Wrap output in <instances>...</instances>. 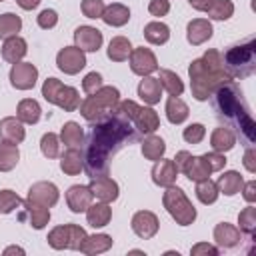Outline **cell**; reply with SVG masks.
<instances>
[{"label": "cell", "instance_id": "cell-1", "mask_svg": "<svg viewBox=\"0 0 256 256\" xmlns=\"http://www.w3.org/2000/svg\"><path fill=\"white\" fill-rule=\"evenodd\" d=\"M138 140V130L132 120L112 108L104 118L92 122L86 148L82 154L84 172L88 178L106 176L110 170L112 158L132 142Z\"/></svg>", "mask_w": 256, "mask_h": 256}, {"label": "cell", "instance_id": "cell-2", "mask_svg": "<svg viewBox=\"0 0 256 256\" xmlns=\"http://www.w3.org/2000/svg\"><path fill=\"white\" fill-rule=\"evenodd\" d=\"M212 96H214V108H216L218 116L232 122L234 128H238L242 132L244 140L252 144L256 140V122L250 114L246 100L242 98L238 84L234 80H230V82L218 86Z\"/></svg>", "mask_w": 256, "mask_h": 256}, {"label": "cell", "instance_id": "cell-3", "mask_svg": "<svg viewBox=\"0 0 256 256\" xmlns=\"http://www.w3.org/2000/svg\"><path fill=\"white\" fill-rule=\"evenodd\" d=\"M188 76H190L192 96L198 102L208 100L218 86L232 80L222 66V52L214 48L206 50L202 58L192 60V64L188 66Z\"/></svg>", "mask_w": 256, "mask_h": 256}, {"label": "cell", "instance_id": "cell-4", "mask_svg": "<svg viewBox=\"0 0 256 256\" xmlns=\"http://www.w3.org/2000/svg\"><path fill=\"white\" fill-rule=\"evenodd\" d=\"M222 66L232 80L252 76L256 72V40L248 38L242 44L230 46L222 54Z\"/></svg>", "mask_w": 256, "mask_h": 256}, {"label": "cell", "instance_id": "cell-5", "mask_svg": "<svg viewBox=\"0 0 256 256\" xmlns=\"http://www.w3.org/2000/svg\"><path fill=\"white\" fill-rule=\"evenodd\" d=\"M118 102H120V90L116 86H102L94 94H88L80 102L78 108H80L82 118L92 124V122L104 118Z\"/></svg>", "mask_w": 256, "mask_h": 256}, {"label": "cell", "instance_id": "cell-6", "mask_svg": "<svg viewBox=\"0 0 256 256\" xmlns=\"http://www.w3.org/2000/svg\"><path fill=\"white\" fill-rule=\"evenodd\" d=\"M162 204L166 208V212L176 220V224L180 226H190L196 220V208L194 204L188 200V196L184 194L182 188L178 186H166L164 194H162Z\"/></svg>", "mask_w": 256, "mask_h": 256}, {"label": "cell", "instance_id": "cell-7", "mask_svg": "<svg viewBox=\"0 0 256 256\" xmlns=\"http://www.w3.org/2000/svg\"><path fill=\"white\" fill-rule=\"evenodd\" d=\"M86 238V230L78 224H62L48 232V244L54 250H78L82 240Z\"/></svg>", "mask_w": 256, "mask_h": 256}, {"label": "cell", "instance_id": "cell-8", "mask_svg": "<svg viewBox=\"0 0 256 256\" xmlns=\"http://www.w3.org/2000/svg\"><path fill=\"white\" fill-rule=\"evenodd\" d=\"M58 200H60V190H58V186L54 182H48V180L34 182L28 188V194H26V202H32V204H38V206H46V208H52Z\"/></svg>", "mask_w": 256, "mask_h": 256}, {"label": "cell", "instance_id": "cell-9", "mask_svg": "<svg viewBox=\"0 0 256 256\" xmlns=\"http://www.w3.org/2000/svg\"><path fill=\"white\" fill-rule=\"evenodd\" d=\"M56 66L64 74L74 76V74H78L86 66V56H84V52L78 46H64L56 54Z\"/></svg>", "mask_w": 256, "mask_h": 256}, {"label": "cell", "instance_id": "cell-10", "mask_svg": "<svg viewBox=\"0 0 256 256\" xmlns=\"http://www.w3.org/2000/svg\"><path fill=\"white\" fill-rule=\"evenodd\" d=\"M128 62H130V70L138 76H150L152 72L158 70L156 54L150 48H144V46L132 48V52L128 56Z\"/></svg>", "mask_w": 256, "mask_h": 256}, {"label": "cell", "instance_id": "cell-11", "mask_svg": "<svg viewBox=\"0 0 256 256\" xmlns=\"http://www.w3.org/2000/svg\"><path fill=\"white\" fill-rule=\"evenodd\" d=\"M38 68L32 62H16L10 68V84L16 90H30L36 86Z\"/></svg>", "mask_w": 256, "mask_h": 256}, {"label": "cell", "instance_id": "cell-12", "mask_svg": "<svg viewBox=\"0 0 256 256\" xmlns=\"http://www.w3.org/2000/svg\"><path fill=\"white\" fill-rule=\"evenodd\" d=\"M130 226H132V232L142 238V240H150L158 234V228H160V222H158V216L150 210H138L132 220H130Z\"/></svg>", "mask_w": 256, "mask_h": 256}, {"label": "cell", "instance_id": "cell-13", "mask_svg": "<svg viewBox=\"0 0 256 256\" xmlns=\"http://www.w3.org/2000/svg\"><path fill=\"white\" fill-rule=\"evenodd\" d=\"M92 196L100 202H114L118 196H120V188L116 184V180H112L108 174L106 176H96V178H90V184H88Z\"/></svg>", "mask_w": 256, "mask_h": 256}, {"label": "cell", "instance_id": "cell-14", "mask_svg": "<svg viewBox=\"0 0 256 256\" xmlns=\"http://www.w3.org/2000/svg\"><path fill=\"white\" fill-rule=\"evenodd\" d=\"M104 42V36L94 26H78L74 30V46H78L82 52H98Z\"/></svg>", "mask_w": 256, "mask_h": 256}, {"label": "cell", "instance_id": "cell-15", "mask_svg": "<svg viewBox=\"0 0 256 256\" xmlns=\"http://www.w3.org/2000/svg\"><path fill=\"white\" fill-rule=\"evenodd\" d=\"M178 178V168L174 164V160H168V158H160L154 162L152 166V182L156 186H172Z\"/></svg>", "mask_w": 256, "mask_h": 256}, {"label": "cell", "instance_id": "cell-16", "mask_svg": "<svg viewBox=\"0 0 256 256\" xmlns=\"http://www.w3.org/2000/svg\"><path fill=\"white\" fill-rule=\"evenodd\" d=\"M92 198L94 196H92L90 188L84 184H74L66 190V204L74 214L86 212V208L92 204Z\"/></svg>", "mask_w": 256, "mask_h": 256}, {"label": "cell", "instance_id": "cell-17", "mask_svg": "<svg viewBox=\"0 0 256 256\" xmlns=\"http://www.w3.org/2000/svg\"><path fill=\"white\" fill-rule=\"evenodd\" d=\"M22 206H24V210H22L20 216H18L20 220H26L34 230L46 228V224L50 222V208L38 206V204L26 202V200H22Z\"/></svg>", "mask_w": 256, "mask_h": 256}, {"label": "cell", "instance_id": "cell-18", "mask_svg": "<svg viewBox=\"0 0 256 256\" xmlns=\"http://www.w3.org/2000/svg\"><path fill=\"white\" fill-rule=\"evenodd\" d=\"M212 32H214V28L208 18H194L186 26V40L192 46H200L212 38Z\"/></svg>", "mask_w": 256, "mask_h": 256}, {"label": "cell", "instance_id": "cell-19", "mask_svg": "<svg viewBox=\"0 0 256 256\" xmlns=\"http://www.w3.org/2000/svg\"><path fill=\"white\" fill-rule=\"evenodd\" d=\"M132 124L138 130V134H154L160 128V118L152 106H140Z\"/></svg>", "mask_w": 256, "mask_h": 256}, {"label": "cell", "instance_id": "cell-20", "mask_svg": "<svg viewBox=\"0 0 256 256\" xmlns=\"http://www.w3.org/2000/svg\"><path fill=\"white\" fill-rule=\"evenodd\" d=\"M240 240H242V232L234 224L220 222L214 226V242L218 248H236Z\"/></svg>", "mask_w": 256, "mask_h": 256}, {"label": "cell", "instance_id": "cell-21", "mask_svg": "<svg viewBox=\"0 0 256 256\" xmlns=\"http://www.w3.org/2000/svg\"><path fill=\"white\" fill-rule=\"evenodd\" d=\"M0 138L12 144H20L26 138L24 122H20L16 116H6L0 120Z\"/></svg>", "mask_w": 256, "mask_h": 256}, {"label": "cell", "instance_id": "cell-22", "mask_svg": "<svg viewBox=\"0 0 256 256\" xmlns=\"http://www.w3.org/2000/svg\"><path fill=\"white\" fill-rule=\"evenodd\" d=\"M112 244H114V240H112L110 234H102V232L100 234H92V236L86 234V238L82 240L78 250L82 254H86V256H94V254H102V252L110 250Z\"/></svg>", "mask_w": 256, "mask_h": 256}, {"label": "cell", "instance_id": "cell-23", "mask_svg": "<svg viewBox=\"0 0 256 256\" xmlns=\"http://www.w3.org/2000/svg\"><path fill=\"white\" fill-rule=\"evenodd\" d=\"M26 52H28V42L22 36L6 38L4 44H2V58L6 62H10V64L22 62V58L26 56Z\"/></svg>", "mask_w": 256, "mask_h": 256}, {"label": "cell", "instance_id": "cell-24", "mask_svg": "<svg viewBox=\"0 0 256 256\" xmlns=\"http://www.w3.org/2000/svg\"><path fill=\"white\" fill-rule=\"evenodd\" d=\"M138 96L148 106L158 104L160 98H162V84H160V80L154 78V76H142V80L138 84Z\"/></svg>", "mask_w": 256, "mask_h": 256}, {"label": "cell", "instance_id": "cell-25", "mask_svg": "<svg viewBox=\"0 0 256 256\" xmlns=\"http://www.w3.org/2000/svg\"><path fill=\"white\" fill-rule=\"evenodd\" d=\"M210 146H212L214 152H222V154L228 152V150H232L236 146V134H234V130L228 128V126L214 128L212 134H210Z\"/></svg>", "mask_w": 256, "mask_h": 256}, {"label": "cell", "instance_id": "cell-26", "mask_svg": "<svg viewBox=\"0 0 256 256\" xmlns=\"http://www.w3.org/2000/svg\"><path fill=\"white\" fill-rule=\"evenodd\" d=\"M102 20L104 24L108 26H114V28H120L124 26L128 20H130V8L126 4H120V2H114V4H108L102 12Z\"/></svg>", "mask_w": 256, "mask_h": 256}, {"label": "cell", "instance_id": "cell-27", "mask_svg": "<svg viewBox=\"0 0 256 256\" xmlns=\"http://www.w3.org/2000/svg\"><path fill=\"white\" fill-rule=\"evenodd\" d=\"M112 218V208L108 206V202H96V204H90L86 208V222L92 226V228H102L110 222Z\"/></svg>", "mask_w": 256, "mask_h": 256}, {"label": "cell", "instance_id": "cell-28", "mask_svg": "<svg viewBox=\"0 0 256 256\" xmlns=\"http://www.w3.org/2000/svg\"><path fill=\"white\" fill-rule=\"evenodd\" d=\"M180 172H184V176L190 180V182H200V180H206V178H210V168L206 166V162L202 160V156H192L190 154V158L186 160V164H184V168L180 170Z\"/></svg>", "mask_w": 256, "mask_h": 256}, {"label": "cell", "instance_id": "cell-29", "mask_svg": "<svg viewBox=\"0 0 256 256\" xmlns=\"http://www.w3.org/2000/svg\"><path fill=\"white\" fill-rule=\"evenodd\" d=\"M60 170L66 176H78L84 170V160H82V152L78 148H68L62 156H60Z\"/></svg>", "mask_w": 256, "mask_h": 256}, {"label": "cell", "instance_id": "cell-30", "mask_svg": "<svg viewBox=\"0 0 256 256\" xmlns=\"http://www.w3.org/2000/svg\"><path fill=\"white\" fill-rule=\"evenodd\" d=\"M42 116V108L34 98H24L16 106V118L24 124H36Z\"/></svg>", "mask_w": 256, "mask_h": 256}, {"label": "cell", "instance_id": "cell-31", "mask_svg": "<svg viewBox=\"0 0 256 256\" xmlns=\"http://www.w3.org/2000/svg\"><path fill=\"white\" fill-rule=\"evenodd\" d=\"M188 114H190V108H188V104L180 96H170L166 100V118H168L170 124H182V122H186Z\"/></svg>", "mask_w": 256, "mask_h": 256}, {"label": "cell", "instance_id": "cell-32", "mask_svg": "<svg viewBox=\"0 0 256 256\" xmlns=\"http://www.w3.org/2000/svg\"><path fill=\"white\" fill-rule=\"evenodd\" d=\"M60 142L66 144L68 148H78L84 144V130L78 122L74 120H68L64 122L62 130H60Z\"/></svg>", "mask_w": 256, "mask_h": 256}, {"label": "cell", "instance_id": "cell-33", "mask_svg": "<svg viewBox=\"0 0 256 256\" xmlns=\"http://www.w3.org/2000/svg\"><path fill=\"white\" fill-rule=\"evenodd\" d=\"M144 38H146V42H150L154 46H162L170 40V28L160 20L148 22L144 26Z\"/></svg>", "mask_w": 256, "mask_h": 256}, {"label": "cell", "instance_id": "cell-34", "mask_svg": "<svg viewBox=\"0 0 256 256\" xmlns=\"http://www.w3.org/2000/svg\"><path fill=\"white\" fill-rule=\"evenodd\" d=\"M80 92L74 88V86H66V84H62V88H60V92H58V96H56V100H54V104L58 106V108H62L64 112H74V110H78V106H80Z\"/></svg>", "mask_w": 256, "mask_h": 256}, {"label": "cell", "instance_id": "cell-35", "mask_svg": "<svg viewBox=\"0 0 256 256\" xmlns=\"http://www.w3.org/2000/svg\"><path fill=\"white\" fill-rule=\"evenodd\" d=\"M130 52H132V44H130V40L126 36H114L108 42L106 54H108V58L112 62H124V60H128Z\"/></svg>", "mask_w": 256, "mask_h": 256}, {"label": "cell", "instance_id": "cell-36", "mask_svg": "<svg viewBox=\"0 0 256 256\" xmlns=\"http://www.w3.org/2000/svg\"><path fill=\"white\" fill-rule=\"evenodd\" d=\"M164 152H166V142H164L160 136L148 134V136L142 140V156H144L146 160L156 162V160H160V158L164 156Z\"/></svg>", "mask_w": 256, "mask_h": 256}, {"label": "cell", "instance_id": "cell-37", "mask_svg": "<svg viewBox=\"0 0 256 256\" xmlns=\"http://www.w3.org/2000/svg\"><path fill=\"white\" fill-rule=\"evenodd\" d=\"M242 184H244V180H242L240 172H236V170L224 172V174L218 178V182H216L218 192H222L224 196H234V194H238L240 188H242Z\"/></svg>", "mask_w": 256, "mask_h": 256}, {"label": "cell", "instance_id": "cell-38", "mask_svg": "<svg viewBox=\"0 0 256 256\" xmlns=\"http://www.w3.org/2000/svg\"><path fill=\"white\" fill-rule=\"evenodd\" d=\"M20 160V150H18V144H12V142H6L2 140L0 142V172H10L16 168Z\"/></svg>", "mask_w": 256, "mask_h": 256}, {"label": "cell", "instance_id": "cell-39", "mask_svg": "<svg viewBox=\"0 0 256 256\" xmlns=\"http://www.w3.org/2000/svg\"><path fill=\"white\" fill-rule=\"evenodd\" d=\"M20 28H22V18L18 14H14V12L0 14V40L18 36Z\"/></svg>", "mask_w": 256, "mask_h": 256}, {"label": "cell", "instance_id": "cell-40", "mask_svg": "<svg viewBox=\"0 0 256 256\" xmlns=\"http://www.w3.org/2000/svg\"><path fill=\"white\" fill-rule=\"evenodd\" d=\"M158 80H160V84H162V90H166L170 96H180V94L184 92V82H182V78H180L176 72H172V70L162 68Z\"/></svg>", "mask_w": 256, "mask_h": 256}, {"label": "cell", "instance_id": "cell-41", "mask_svg": "<svg viewBox=\"0 0 256 256\" xmlns=\"http://www.w3.org/2000/svg\"><path fill=\"white\" fill-rule=\"evenodd\" d=\"M218 196H220V192H218V186H216V182L214 180H210V178H206V180H200V182H196V198L202 202V204H214L216 200H218Z\"/></svg>", "mask_w": 256, "mask_h": 256}, {"label": "cell", "instance_id": "cell-42", "mask_svg": "<svg viewBox=\"0 0 256 256\" xmlns=\"http://www.w3.org/2000/svg\"><path fill=\"white\" fill-rule=\"evenodd\" d=\"M208 18L212 20H228L234 14V2L232 0H212L206 8Z\"/></svg>", "mask_w": 256, "mask_h": 256}, {"label": "cell", "instance_id": "cell-43", "mask_svg": "<svg viewBox=\"0 0 256 256\" xmlns=\"http://www.w3.org/2000/svg\"><path fill=\"white\" fill-rule=\"evenodd\" d=\"M60 136L54 132H46L40 138V150L46 158H58L60 156Z\"/></svg>", "mask_w": 256, "mask_h": 256}, {"label": "cell", "instance_id": "cell-44", "mask_svg": "<svg viewBox=\"0 0 256 256\" xmlns=\"http://www.w3.org/2000/svg\"><path fill=\"white\" fill-rule=\"evenodd\" d=\"M238 224H240V232L252 236L254 230H256V208L250 204L246 206L240 214H238Z\"/></svg>", "mask_w": 256, "mask_h": 256}, {"label": "cell", "instance_id": "cell-45", "mask_svg": "<svg viewBox=\"0 0 256 256\" xmlns=\"http://www.w3.org/2000/svg\"><path fill=\"white\" fill-rule=\"evenodd\" d=\"M20 206H22V198L14 190H8V188L0 190V212L2 214H10Z\"/></svg>", "mask_w": 256, "mask_h": 256}, {"label": "cell", "instance_id": "cell-46", "mask_svg": "<svg viewBox=\"0 0 256 256\" xmlns=\"http://www.w3.org/2000/svg\"><path fill=\"white\" fill-rule=\"evenodd\" d=\"M204 136H206V128H204V124H200V122L188 124V126L184 128V132H182V138H184L188 144H200V142L204 140Z\"/></svg>", "mask_w": 256, "mask_h": 256}, {"label": "cell", "instance_id": "cell-47", "mask_svg": "<svg viewBox=\"0 0 256 256\" xmlns=\"http://www.w3.org/2000/svg\"><path fill=\"white\" fill-rule=\"evenodd\" d=\"M104 8H106V6H104V0H82V4H80L82 14H84L86 18H92V20L102 18Z\"/></svg>", "mask_w": 256, "mask_h": 256}, {"label": "cell", "instance_id": "cell-48", "mask_svg": "<svg viewBox=\"0 0 256 256\" xmlns=\"http://www.w3.org/2000/svg\"><path fill=\"white\" fill-rule=\"evenodd\" d=\"M60 88H62V82H60L58 78H54V76L46 78L44 84H42V96H44V100H46L48 104H54V100H56Z\"/></svg>", "mask_w": 256, "mask_h": 256}, {"label": "cell", "instance_id": "cell-49", "mask_svg": "<svg viewBox=\"0 0 256 256\" xmlns=\"http://www.w3.org/2000/svg\"><path fill=\"white\" fill-rule=\"evenodd\" d=\"M202 160L206 162V166L210 168V172H220V170H224V166H226V162H228L222 152H214V150L202 154Z\"/></svg>", "mask_w": 256, "mask_h": 256}, {"label": "cell", "instance_id": "cell-50", "mask_svg": "<svg viewBox=\"0 0 256 256\" xmlns=\"http://www.w3.org/2000/svg\"><path fill=\"white\" fill-rule=\"evenodd\" d=\"M36 22H38V26H40L42 30H50V28H54V26L58 24V14H56V10L46 8V10H42V12L36 16Z\"/></svg>", "mask_w": 256, "mask_h": 256}, {"label": "cell", "instance_id": "cell-51", "mask_svg": "<svg viewBox=\"0 0 256 256\" xmlns=\"http://www.w3.org/2000/svg\"><path fill=\"white\" fill-rule=\"evenodd\" d=\"M104 86V82H102V76L98 74V72H88L86 76H84V80H82V90L86 92V94H94L98 88H102Z\"/></svg>", "mask_w": 256, "mask_h": 256}, {"label": "cell", "instance_id": "cell-52", "mask_svg": "<svg viewBox=\"0 0 256 256\" xmlns=\"http://www.w3.org/2000/svg\"><path fill=\"white\" fill-rule=\"evenodd\" d=\"M148 12L156 18H162L170 12V0H150L148 4Z\"/></svg>", "mask_w": 256, "mask_h": 256}, {"label": "cell", "instance_id": "cell-53", "mask_svg": "<svg viewBox=\"0 0 256 256\" xmlns=\"http://www.w3.org/2000/svg\"><path fill=\"white\" fill-rule=\"evenodd\" d=\"M190 254L192 256H218V248L208 242H198L190 248Z\"/></svg>", "mask_w": 256, "mask_h": 256}, {"label": "cell", "instance_id": "cell-54", "mask_svg": "<svg viewBox=\"0 0 256 256\" xmlns=\"http://www.w3.org/2000/svg\"><path fill=\"white\" fill-rule=\"evenodd\" d=\"M240 192H242V196H244V200H246L248 204L256 202V182H254V180L244 182L242 188H240Z\"/></svg>", "mask_w": 256, "mask_h": 256}, {"label": "cell", "instance_id": "cell-55", "mask_svg": "<svg viewBox=\"0 0 256 256\" xmlns=\"http://www.w3.org/2000/svg\"><path fill=\"white\" fill-rule=\"evenodd\" d=\"M242 162H244V168H246L250 174H254V172H256V150H254L252 146H250V148H246Z\"/></svg>", "mask_w": 256, "mask_h": 256}, {"label": "cell", "instance_id": "cell-56", "mask_svg": "<svg viewBox=\"0 0 256 256\" xmlns=\"http://www.w3.org/2000/svg\"><path fill=\"white\" fill-rule=\"evenodd\" d=\"M188 2H190V6H192L194 10L206 12V8L210 6V2H212V0H188Z\"/></svg>", "mask_w": 256, "mask_h": 256}, {"label": "cell", "instance_id": "cell-57", "mask_svg": "<svg viewBox=\"0 0 256 256\" xmlns=\"http://www.w3.org/2000/svg\"><path fill=\"white\" fill-rule=\"evenodd\" d=\"M16 4H18L22 10H34V8L40 4V0H16Z\"/></svg>", "mask_w": 256, "mask_h": 256}, {"label": "cell", "instance_id": "cell-58", "mask_svg": "<svg viewBox=\"0 0 256 256\" xmlns=\"http://www.w3.org/2000/svg\"><path fill=\"white\" fill-rule=\"evenodd\" d=\"M2 254H4V256H10V254H26V252H24V248H20V246H8V248H4Z\"/></svg>", "mask_w": 256, "mask_h": 256}, {"label": "cell", "instance_id": "cell-59", "mask_svg": "<svg viewBox=\"0 0 256 256\" xmlns=\"http://www.w3.org/2000/svg\"><path fill=\"white\" fill-rule=\"evenodd\" d=\"M0 2H4V0H0Z\"/></svg>", "mask_w": 256, "mask_h": 256}]
</instances>
